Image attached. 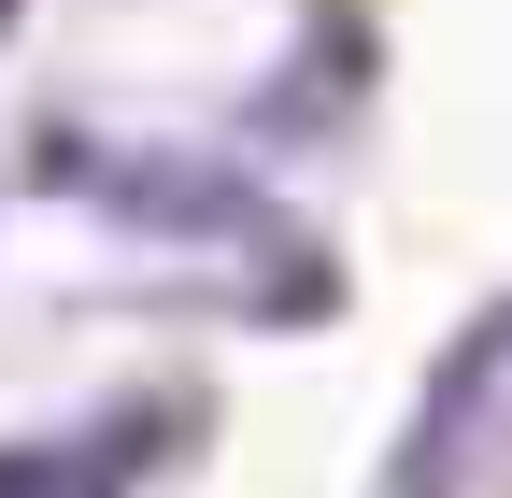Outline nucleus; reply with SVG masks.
Instances as JSON below:
<instances>
[{
	"mask_svg": "<svg viewBox=\"0 0 512 498\" xmlns=\"http://www.w3.org/2000/svg\"><path fill=\"white\" fill-rule=\"evenodd\" d=\"M57 185H86L100 214L157 228V242H256L271 228V185H242L214 157H86V143H57Z\"/></svg>",
	"mask_w": 512,
	"mask_h": 498,
	"instance_id": "obj_1",
	"label": "nucleus"
},
{
	"mask_svg": "<svg viewBox=\"0 0 512 498\" xmlns=\"http://www.w3.org/2000/svg\"><path fill=\"white\" fill-rule=\"evenodd\" d=\"M100 470H114V442H43V456H0V498H72Z\"/></svg>",
	"mask_w": 512,
	"mask_h": 498,
	"instance_id": "obj_2",
	"label": "nucleus"
},
{
	"mask_svg": "<svg viewBox=\"0 0 512 498\" xmlns=\"http://www.w3.org/2000/svg\"><path fill=\"white\" fill-rule=\"evenodd\" d=\"M0 29H15V0H0Z\"/></svg>",
	"mask_w": 512,
	"mask_h": 498,
	"instance_id": "obj_3",
	"label": "nucleus"
}]
</instances>
